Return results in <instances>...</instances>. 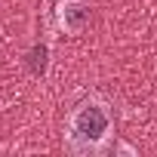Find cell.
Instances as JSON below:
<instances>
[{"label":"cell","mask_w":157,"mask_h":157,"mask_svg":"<svg viewBox=\"0 0 157 157\" xmlns=\"http://www.w3.org/2000/svg\"><path fill=\"white\" fill-rule=\"evenodd\" d=\"M28 65H31L34 74H43L46 71V46H34L28 52Z\"/></svg>","instance_id":"3957f363"},{"label":"cell","mask_w":157,"mask_h":157,"mask_svg":"<svg viewBox=\"0 0 157 157\" xmlns=\"http://www.w3.org/2000/svg\"><path fill=\"white\" fill-rule=\"evenodd\" d=\"M90 22V6H86V0H62L59 3V25L71 34L77 31H83Z\"/></svg>","instance_id":"7a4b0ae2"},{"label":"cell","mask_w":157,"mask_h":157,"mask_svg":"<svg viewBox=\"0 0 157 157\" xmlns=\"http://www.w3.org/2000/svg\"><path fill=\"white\" fill-rule=\"evenodd\" d=\"M111 136V114L99 99L80 102L68 117V148L74 154H96Z\"/></svg>","instance_id":"6da1fadb"}]
</instances>
